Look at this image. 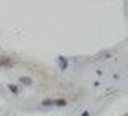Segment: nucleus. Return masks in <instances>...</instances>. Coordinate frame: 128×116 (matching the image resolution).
I'll return each instance as SVG.
<instances>
[{"instance_id":"obj_7","label":"nucleus","mask_w":128,"mask_h":116,"mask_svg":"<svg viewBox=\"0 0 128 116\" xmlns=\"http://www.w3.org/2000/svg\"><path fill=\"white\" fill-rule=\"evenodd\" d=\"M82 116H90V113H88V111H85V113H83Z\"/></svg>"},{"instance_id":"obj_6","label":"nucleus","mask_w":128,"mask_h":116,"mask_svg":"<svg viewBox=\"0 0 128 116\" xmlns=\"http://www.w3.org/2000/svg\"><path fill=\"white\" fill-rule=\"evenodd\" d=\"M66 100H64V98H61V100H54V105H58V106H64V105H66Z\"/></svg>"},{"instance_id":"obj_2","label":"nucleus","mask_w":128,"mask_h":116,"mask_svg":"<svg viewBox=\"0 0 128 116\" xmlns=\"http://www.w3.org/2000/svg\"><path fill=\"white\" fill-rule=\"evenodd\" d=\"M0 65L2 66H11L13 60H8V57H0Z\"/></svg>"},{"instance_id":"obj_5","label":"nucleus","mask_w":128,"mask_h":116,"mask_svg":"<svg viewBox=\"0 0 128 116\" xmlns=\"http://www.w3.org/2000/svg\"><path fill=\"white\" fill-rule=\"evenodd\" d=\"M8 89H10L13 94H18L19 92V89H18V86H13V84H8Z\"/></svg>"},{"instance_id":"obj_4","label":"nucleus","mask_w":128,"mask_h":116,"mask_svg":"<svg viewBox=\"0 0 128 116\" xmlns=\"http://www.w3.org/2000/svg\"><path fill=\"white\" fill-rule=\"evenodd\" d=\"M51 105H54V100H53V98H45V100H42V106H51Z\"/></svg>"},{"instance_id":"obj_3","label":"nucleus","mask_w":128,"mask_h":116,"mask_svg":"<svg viewBox=\"0 0 128 116\" xmlns=\"http://www.w3.org/2000/svg\"><path fill=\"white\" fill-rule=\"evenodd\" d=\"M19 82L24 84V86H30V84H32V79L30 78H26V76H21V78H19Z\"/></svg>"},{"instance_id":"obj_1","label":"nucleus","mask_w":128,"mask_h":116,"mask_svg":"<svg viewBox=\"0 0 128 116\" xmlns=\"http://www.w3.org/2000/svg\"><path fill=\"white\" fill-rule=\"evenodd\" d=\"M58 61H59V68H61L62 71H66V68H67V65H69V61H67L64 57H58Z\"/></svg>"}]
</instances>
